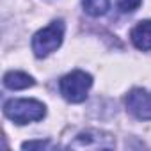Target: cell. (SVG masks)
<instances>
[{"mask_svg": "<svg viewBox=\"0 0 151 151\" xmlns=\"http://www.w3.org/2000/svg\"><path fill=\"white\" fill-rule=\"evenodd\" d=\"M4 114L16 124L41 121L46 116V107L37 100H9L4 103Z\"/></svg>", "mask_w": 151, "mask_h": 151, "instance_id": "6da1fadb", "label": "cell"}, {"mask_svg": "<svg viewBox=\"0 0 151 151\" xmlns=\"http://www.w3.org/2000/svg\"><path fill=\"white\" fill-rule=\"evenodd\" d=\"M93 86V77L86 71H71L60 78L59 82V91L64 100L69 103H82L87 98V93Z\"/></svg>", "mask_w": 151, "mask_h": 151, "instance_id": "7a4b0ae2", "label": "cell"}, {"mask_svg": "<svg viewBox=\"0 0 151 151\" xmlns=\"http://www.w3.org/2000/svg\"><path fill=\"white\" fill-rule=\"evenodd\" d=\"M64 39V22L55 20L48 27L37 30L32 37V52L37 59L48 57L52 52H55Z\"/></svg>", "mask_w": 151, "mask_h": 151, "instance_id": "3957f363", "label": "cell"}, {"mask_svg": "<svg viewBox=\"0 0 151 151\" xmlns=\"http://www.w3.org/2000/svg\"><path fill=\"white\" fill-rule=\"evenodd\" d=\"M116 146V139L101 130H86L80 132L69 142L73 149H112Z\"/></svg>", "mask_w": 151, "mask_h": 151, "instance_id": "277c9868", "label": "cell"}, {"mask_svg": "<svg viewBox=\"0 0 151 151\" xmlns=\"http://www.w3.org/2000/svg\"><path fill=\"white\" fill-rule=\"evenodd\" d=\"M126 109L140 121H151V91L135 87L126 96Z\"/></svg>", "mask_w": 151, "mask_h": 151, "instance_id": "5b68a950", "label": "cell"}, {"mask_svg": "<svg viewBox=\"0 0 151 151\" xmlns=\"http://www.w3.org/2000/svg\"><path fill=\"white\" fill-rule=\"evenodd\" d=\"M130 39L135 48L142 52H149L151 50V20L139 22L130 32Z\"/></svg>", "mask_w": 151, "mask_h": 151, "instance_id": "8992f818", "label": "cell"}, {"mask_svg": "<svg viewBox=\"0 0 151 151\" xmlns=\"http://www.w3.org/2000/svg\"><path fill=\"white\" fill-rule=\"evenodd\" d=\"M34 84H36L34 78L23 71H9L4 75V86L11 91H22V89L32 87Z\"/></svg>", "mask_w": 151, "mask_h": 151, "instance_id": "52a82bcc", "label": "cell"}, {"mask_svg": "<svg viewBox=\"0 0 151 151\" xmlns=\"http://www.w3.org/2000/svg\"><path fill=\"white\" fill-rule=\"evenodd\" d=\"M82 7L89 16H103L110 7V0H82Z\"/></svg>", "mask_w": 151, "mask_h": 151, "instance_id": "ba28073f", "label": "cell"}, {"mask_svg": "<svg viewBox=\"0 0 151 151\" xmlns=\"http://www.w3.org/2000/svg\"><path fill=\"white\" fill-rule=\"evenodd\" d=\"M116 4H117L119 13L128 14V13H133V11L139 9V6L142 4V0H116Z\"/></svg>", "mask_w": 151, "mask_h": 151, "instance_id": "9c48e42d", "label": "cell"}, {"mask_svg": "<svg viewBox=\"0 0 151 151\" xmlns=\"http://www.w3.org/2000/svg\"><path fill=\"white\" fill-rule=\"evenodd\" d=\"M22 147L23 149H48L52 147V142L50 140H29V142H23Z\"/></svg>", "mask_w": 151, "mask_h": 151, "instance_id": "30bf717a", "label": "cell"}]
</instances>
